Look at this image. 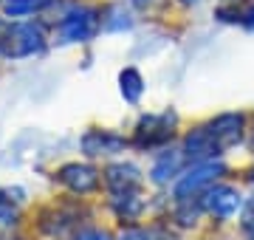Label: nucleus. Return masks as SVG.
I'll use <instances>...</instances> for the list:
<instances>
[{"mask_svg":"<svg viewBox=\"0 0 254 240\" xmlns=\"http://www.w3.org/2000/svg\"><path fill=\"white\" fill-rule=\"evenodd\" d=\"M51 48H91L102 40V0H54L43 17Z\"/></svg>","mask_w":254,"mask_h":240,"instance_id":"f257e3e1","label":"nucleus"},{"mask_svg":"<svg viewBox=\"0 0 254 240\" xmlns=\"http://www.w3.org/2000/svg\"><path fill=\"white\" fill-rule=\"evenodd\" d=\"M51 51V26L43 17L14 20L0 31V60L3 62H28Z\"/></svg>","mask_w":254,"mask_h":240,"instance_id":"f03ea898","label":"nucleus"},{"mask_svg":"<svg viewBox=\"0 0 254 240\" xmlns=\"http://www.w3.org/2000/svg\"><path fill=\"white\" fill-rule=\"evenodd\" d=\"M178 113L173 108L167 111H147L138 113L136 124H133V133H130V147L141 150V153H158L167 144H175V136H178Z\"/></svg>","mask_w":254,"mask_h":240,"instance_id":"7ed1b4c3","label":"nucleus"},{"mask_svg":"<svg viewBox=\"0 0 254 240\" xmlns=\"http://www.w3.org/2000/svg\"><path fill=\"white\" fill-rule=\"evenodd\" d=\"M223 173H226L223 158H206V161L190 164L181 173V178L173 184L175 203H200V195L206 192L212 184H218Z\"/></svg>","mask_w":254,"mask_h":240,"instance_id":"20e7f679","label":"nucleus"},{"mask_svg":"<svg viewBox=\"0 0 254 240\" xmlns=\"http://www.w3.org/2000/svg\"><path fill=\"white\" fill-rule=\"evenodd\" d=\"M130 150V136L119 133L113 127H88L79 136V153L88 161L99 158H119Z\"/></svg>","mask_w":254,"mask_h":240,"instance_id":"39448f33","label":"nucleus"},{"mask_svg":"<svg viewBox=\"0 0 254 240\" xmlns=\"http://www.w3.org/2000/svg\"><path fill=\"white\" fill-rule=\"evenodd\" d=\"M209 139L215 144L218 156H226L229 150L240 147L246 141V113L240 111H223L218 116H212L209 121H203Z\"/></svg>","mask_w":254,"mask_h":240,"instance_id":"423d86ee","label":"nucleus"},{"mask_svg":"<svg viewBox=\"0 0 254 240\" xmlns=\"http://www.w3.org/2000/svg\"><path fill=\"white\" fill-rule=\"evenodd\" d=\"M141 17L127 0H102V37H130L141 28Z\"/></svg>","mask_w":254,"mask_h":240,"instance_id":"0eeeda50","label":"nucleus"},{"mask_svg":"<svg viewBox=\"0 0 254 240\" xmlns=\"http://www.w3.org/2000/svg\"><path fill=\"white\" fill-rule=\"evenodd\" d=\"M187 167H190V158L181 150V144H167L158 153H153V164H150L147 181L155 186H170L181 178V173Z\"/></svg>","mask_w":254,"mask_h":240,"instance_id":"6e6552de","label":"nucleus"},{"mask_svg":"<svg viewBox=\"0 0 254 240\" xmlns=\"http://www.w3.org/2000/svg\"><path fill=\"white\" fill-rule=\"evenodd\" d=\"M54 178L73 195H93L102 186V170L91 161H65L57 167Z\"/></svg>","mask_w":254,"mask_h":240,"instance_id":"1a4fd4ad","label":"nucleus"},{"mask_svg":"<svg viewBox=\"0 0 254 240\" xmlns=\"http://www.w3.org/2000/svg\"><path fill=\"white\" fill-rule=\"evenodd\" d=\"M147 181V173L136 161H127V158H116L102 170V184L110 195H122V192H136L141 189Z\"/></svg>","mask_w":254,"mask_h":240,"instance_id":"9d476101","label":"nucleus"},{"mask_svg":"<svg viewBox=\"0 0 254 240\" xmlns=\"http://www.w3.org/2000/svg\"><path fill=\"white\" fill-rule=\"evenodd\" d=\"M200 209L218 221H232L243 209V195L232 184H212L206 192L200 195Z\"/></svg>","mask_w":254,"mask_h":240,"instance_id":"9b49d317","label":"nucleus"},{"mask_svg":"<svg viewBox=\"0 0 254 240\" xmlns=\"http://www.w3.org/2000/svg\"><path fill=\"white\" fill-rule=\"evenodd\" d=\"M116 88H119V96H122L125 105L138 108V105L144 102V96H147V76H144V71H141L136 62L122 65L119 74H116Z\"/></svg>","mask_w":254,"mask_h":240,"instance_id":"f8f14e48","label":"nucleus"},{"mask_svg":"<svg viewBox=\"0 0 254 240\" xmlns=\"http://www.w3.org/2000/svg\"><path fill=\"white\" fill-rule=\"evenodd\" d=\"M181 150L187 153V158H190V164H195V161H206V158H220L218 153H215V144H212V139H209V133L203 124H195L192 130H187L181 136Z\"/></svg>","mask_w":254,"mask_h":240,"instance_id":"ddd939ff","label":"nucleus"},{"mask_svg":"<svg viewBox=\"0 0 254 240\" xmlns=\"http://www.w3.org/2000/svg\"><path fill=\"white\" fill-rule=\"evenodd\" d=\"M51 3L54 0H0V17L6 20V23L46 17V11L51 9Z\"/></svg>","mask_w":254,"mask_h":240,"instance_id":"4468645a","label":"nucleus"},{"mask_svg":"<svg viewBox=\"0 0 254 240\" xmlns=\"http://www.w3.org/2000/svg\"><path fill=\"white\" fill-rule=\"evenodd\" d=\"M110 209L116 212V218L122 223H136L147 209V201L141 198V189L136 192H122V195H110Z\"/></svg>","mask_w":254,"mask_h":240,"instance_id":"2eb2a0df","label":"nucleus"},{"mask_svg":"<svg viewBox=\"0 0 254 240\" xmlns=\"http://www.w3.org/2000/svg\"><path fill=\"white\" fill-rule=\"evenodd\" d=\"M240 229L246 240H254V195L243 203V215H240Z\"/></svg>","mask_w":254,"mask_h":240,"instance_id":"dca6fc26","label":"nucleus"},{"mask_svg":"<svg viewBox=\"0 0 254 240\" xmlns=\"http://www.w3.org/2000/svg\"><path fill=\"white\" fill-rule=\"evenodd\" d=\"M119 240H161L158 238V232L153 229H138V226H130V229L122 232V238Z\"/></svg>","mask_w":254,"mask_h":240,"instance_id":"f3484780","label":"nucleus"},{"mask_svg":"<svg viewBox=\"0 0 254 240\" xmlns=\"http://www.w3.org/2000/svg\"><path fill=\"white\" fill-rule=\"evenodd\" d=\"M240 28L246 34L254 37V0H246L243 3V14H240Z\"/></svg>","mask_w":254,"mask_h":240,"instance_id":"a211bd4d","label":"nucleus"},{"mask_svg":"<svg viewBox=\"0 0 254 240\" xmlns=\"http://www.w3.org/2000/svg\"><path fill=\"white\" fill-rule=\"evenodd\" d=\"M203 0H164V6H173V9L178 11H192V9H198Z\"/></svg>","mask_w":254,"mask_h":240,"instance_id":"6ab92c4d","label":"nucleus"},{"mask_svg":"<svg viewBox=\"0 0 254 240\" xmlns=\"http://www.w3.org/2000/svg\"><path fill=\"white\" fill-rule=\"evenodd\" d=\"M73 240H113V238H110L105 229H85V232H79Z\"/></svg>","mask_w":254,"mask_h":240,"instance_id":"aec40b11","label":"nucleus"},{"mask_svg":"<svg viewBox=\"0 0 254 240\" xmlns=\"http://www.w3.org/2000/svg\"><path fill=\"white\" fill-rule=\"evenodd\" d=\"M3 26H6V20H3V17H0V31H3Z\"/></svg>","mask_w":254,"mask_h":240,"instance_id":"412c9836","label":"nucleus"},{"mask_svg":"<svg viewBox=\"0 0 254 240\" xmlns=\"http://www.w3.org/2000/svg\"><path fill=\"white\" fill-rule=\"evenodd\" d=\"M252 150H254V127H252Z\"/></svg>","mask_w":254,"mask_h":240,"instance_id":"4be33fe9","label":"nucleus"}]
</instances>
